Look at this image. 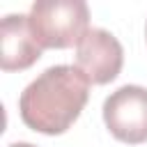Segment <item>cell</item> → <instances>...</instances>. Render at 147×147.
Wrapping results in <instances>:
<instances>
[{
  "label": "cell",
  "mask_w": 147,
  "mask_h": 147,
  "mask_svg": "<svg viewBox=\"0 0 147 147\" xmlns=\"http://www.w3.org/2000/svg\"><path fill=\"white\" fill-rule=\"evenodd\" d=\"M90 99V80L74 64H55L41 71L18 99L21 119L44 136H60L80 117Z\"/></svg>",
  "instance_id": "cell-1"
},
{
  "label": "cell",
  "mask_w": 147,
  "mask_h": 147,
  "mask_svg": "<svg viewBox=\"0 0 147 147\" xmlns=\"http://www.w3.org/2000/svg\"><path fill=\"white\" fill-rule=\"evenodd\" d=\"M28 21L41 48H71L90 30V9L83 0H37Z\"/></svg>",
  "instance_id": "cell-2"
},
{
  "label": "cell",
  "mask_w": 147,
  "mask_h": 147,
  "mask_svg": "<svg viewBox=\"0 0 147 147\" xmlns=\"http://www.w3.org/2000/svg\"><path fill=\"white\" fill-rule=\"evenodd\" d=\"M106 129L126 145L147 142V87L122 85L103 101Z\"/></svg>",
  "instance_id": "cell-3"
},
{
  "label": "cell",
  "mask_w": 147,
  "mask_h": 147,
  "mask_svg": "<svg viewBox=\"0 0 147 147\" xmlns=\"http://www.w3.org/2000/svg\"><path fill=\"white\" fill-rule=\"evenodd\" d=\"M124 64V48L119 39L103 30L90 28L76 44V67L92 85H106L115 80Z\"/></svg>",
  "instance_id": "cell-4"
},
{
  "label": "cell",
  "mask_w": 147,
  "mask_h": 147,
  "mask_svg": "<svg viewBox=\"0 0 147 147\" xmlns=\"http://www.w3.org/2000/svg\"><path fill=\"white\" fill-rule=\"evenodd\" d=\"M44 48L30 30L28 14H7L0 21V69L23 71L30 69Z\"/></svg>",
  "instance_id": "cell-5"
},
{
  "label": "cell",
  "mask_w": 147,
  "mask_h": 147,
  "mask_svg": "<svg viewBox=\"0 0 147 147\" xmlns=\"http://www.w3.org/2000/svg\"><path fill=\"white\" fill-rule=\"evenodd\" d=\"M9 147H37V145H32V142H11Z\"/></svg>",
  "instance_id": "cell-6"
},
{
  "label": "cell",
  "mask_w": 147,
  "mask_h": 147,
  "mask_svg": "<svg viewBox=\"0 0 147 147\" xmlns=\"http://www.w3.org/2000/svg\"><path fill=\"white\" fill-rule=\"evenodd\" d=\"M145 37H147V25H145Z\"/></svg>",
  "instance_id": "cell-7"
}]
</instances>
